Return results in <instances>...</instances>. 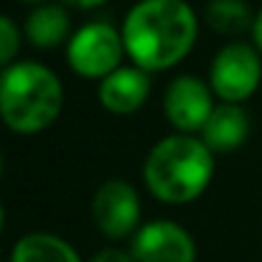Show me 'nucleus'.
I'll use <instances>...</instances> for the list:
<instances>
[{"mask_svg":"<svg viewBox=\"0 0 262 262\" xmlns=\"http://www.w3.org/2000/svg\"><path fill=\"white\" fill-rule=\"evenodd\" d=\"M122 31L107 20H89L79 26L67 41L69 67L87 79H104L122 67Z\"/></svg>","mask_w":262,"mask_h":262,"instance_id":"4","label":"nucleus"},{"mask_svg":"<svg viewBox=\"0 0 262 262\" xmlns=\"http://www.w3.org/2000/svg\"><path fill=\"white\" fill-rule=\"evenodd\" d=\"M0 176H3V153H0Z\"/></svg>","mask_w":262,"mask_h":262,"instance_id":"20","label":"nucleus"},{"mask_svg":"<svg viewBox=\"0 0 262 262\" xmlns=\"http://www.w3.org/2000/svg\"><path fill=\"white\" fill-rule=\"evenodd\" d=\"M143 178L150 193L166 204L193 201L214 178V153L196 135H166L145 156Z\"/></svg>","mask_w":262,"mask_h":262,"instance_id":"3","label":"nucleus"},{"mask_svg":"<svg viewBox=\"0 0 262 262\" xmlns=\"http://www.w3.org/2000/svg\"><path fill=\"white\" fill-rule=\"evenodd\" d=\"M125 54L143 72L178 64L196 43L199 18L186 0H138L122 20Z\"/></svg>","mask_w":262,"mask_h":262,"instance_id":"1","label":"nucleus"},{"mask_svg":"<svg viewBox=\"0 0 262 262\" xmlns=\"http://www.w3.org/2000/svg\"><path fill=\"white\" fill-rule=\"evenodd\" d=\"M250 135V115L245 107L232 102H219L201 127L199 138L211 153H232Z\"/></svg>","mask_w":262,"mask_h":262,"instance_id":"10","label":"nucleus"},{"mask_svg":"<svg viewBox=\"0 0 262 262\" xmlns=\"http://www.w3.org/2000/svg\"><path fill=\"white\" fill-rule=\"evenodd\" d=\"M252 41H255L257 51H262V10L255 15V23H252Z\"/></svg>","mask_w":262,"mask_h":262,"instance_id":"16","label":"nucleus"},{"mask_svg":"<svg viewBox=\"0 0 262 262\" xmlns=\"http://www.w3.org/2000/svg\"><path fill=\"white\" fill-rule=\"evenodd\" d=\"M10 262H82V257L77 247L59 234L28 232L13 245Z\"/></svg>","mask_w":262,"mask_h":262,"instance_id":"12","label":"nucleus"},{"mask_svg":"<svg viewBox=\"0 0 262 262\" xmlns=\"http://www.w3.org/2000/svg\"><path fill=\"white\" fill-rule=\"evenodd\" d=\"M26 38L36 49H54L69 41L72 18L64 3H41L26 15Z\"/></svg>","mask_w":262,"mask_h":262,"instance_id":"11","label":"nucleus"},{"mask_svg":"<svg viewBox=\"0 0 262 262\" xmlns=\"http://www.w3.org/2000/svg\"><path fill=\"white\" fill-rule=\"evenodd\" d=\"M89 262H135L133 255L127 250H120V247H104L99 250L97 255H92Z\"/></svg>","mask_w":262,"mask_h":262,"instance_id":"15","label":"nucleus"},{"mask_svg":"<svg viewBox=\"0 0 262 262\" xmlns=\"http://www.w3.org/2000/svg\"><path fill=\"white\" fill-rule=\"evenodd\" d=\"M3 224H5V209H3V204H0V232H3Z\"/></svg>","mask_w":262,"mask_h":262,"instance_id":"18","label":"nucleus"},{"mask_svg":"<svg viewBox=\"0 0 262 262\" xmlns=\"http://www.w3.org/2000/svg\"><path fill=\"white\" fill-rule=\"evenodd\" d=\"M92 216L97 229L110 239L133 237L140 229V196L133 183L122 178L104 181L92 199Z\"/></svg>","mask_w":262,"mask_h":262,"instance_id":"6","label":"nucleus"},{"mask_svg":"<svg viewBox=\"0 0 262 262\" xmlns=\"http://www.w3.org/2000/svg\"><path fill=\"white\" fill-rule=\"evenodd\" d=\"M150 94V77L140 67H120L104 79H99L97 99L107 112L130 115L143 107Z\"/></svg>","mask_w":262,"mask_h":262,"instance_id":"9","label":"nucleus"},{"mask_svg":"<svg viewBox=\"0 0 262 262\" xmlns=\"http://www.w3.org/2000/svg\"><path fill=\"white\" fill-rule=\"evenodd\" d=\"M20 38H23V31L18 28V23L0 13V67H10L13 61H18V51H20Z\"/></svg>","mask_w":262,"mask_h":262,"instance_id":"14","label":"nucleus"},{"mask_svg":"<svg viewBox=\"0 0 262 262\" xmlns=\"http://www.w3.org/2000/svg\"><path fill=\"white\" fill-rule=\"evenodd\" d=\"M206 20L216 33L237 36L252 31L255 15L245 0H209L206 3Z\"/></svg>","mask_w":262,"mask_h":262,"instance_id":"13","label":"nucleus"},{"mask_svg":"<svg viewBox=\"0 0 262 262\" xmlns=\"http://www.w3.org/2000/svg\"><path fill=\"white\" fill-rule=\"evenodd\" d=\"M262 82V56L257 46L232 41L222 46L209 67V87L222 102L239 104L252 97Z\"/></svg>","mask_w":262,"mask_h":262,"instance_id":"5","label":"nucleus"},{"mask_svg":"<svg viewBox=\"0 0 262 262\" xmlns=\"http://www.w3.org/2000/svg\"><path fill=\"white\" fill-rule=\"evenodd\" d=\"M211 94H214L211 87L193 74L173 77L163 94V112L168 122L178 133H186V135L201 133V127L206 125L209 115L216 107Z\"/></svg>","mask_w":262,"mask_h":262,"instance_id":"8","label":"nucleus"},{"mask_svg":"<svg viewBox=\"0 0 262 262\" xmlns=\"http://www.w3.org/2000/svg\"><path fill=\"white\" fill-rule=\"evenodd\" d=\"M67 5H74V8H94V5H102L104 0H61Z\"/></svg>","mask_w":262,"mask_h":262,"instance_id":"17","label":"nucleus"},{"mask_svg":"<svg viewBox=\"0 0 262 262\" xmlns=\"http://www.w3.org/2000/svg\"><path fill=\"white\" fill-rule=\"evenodd\" d=\"M64 107V87L59 74L36 61L18 59L0 69V120L18 135L46 130Z\"/></svg>","mask_w":262,"mask_h":262,"instance_id":"2","label":"nucleus"},{"mask_svg":"<svg viewBox=\"0 0 262 262\" xmlns=\"http://www.w3.org/2000/svg\"><path fill=\"white\" fill-rule=\"evenodd\" d=\"M23 3H33V5H41V3H49V0H23Z\"/></svg>","mask_w":262,"mask_h":262,"instance_id":"19","label":"nucleus"},{"mask_svg":"<svg viewBox=\"0 0 262 262\" xmlns=\"http://www.w3.org/2000/svg\"><path fill=\"white\" fill-rule=\"evenodd\" d=\"M130 255L135 262H196V242L178 222L153 219L133 234Z\"/></svg>","mask_w":262,"mask_h":262,"instance_id":"7","label":"nucleus"}]
</instances>
